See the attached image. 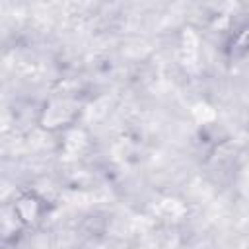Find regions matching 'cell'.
I'll return each mask as SVG.
<instances>
[{"mask_svg": "<svg viewBox=\"0 0 249 249\" xmlns=\"http://www.w3.org/2000/svg\"><path fill=\"white\" fill-rule=\"evenodd\" d=\"M80 113H82V109H80V103H78L76 97L54 95V97H49L41 105L37 123L43 130L58 132V130L70 128L78 121Z\"/></svg>", "mask_w": 249, "mask_h": 249, "instance_id": "cell-1", "label": "cell"}, {"mask_svg": "<svg viewBox=\"0 0 249 249\" xmlns=\"http://www.w3.org/2000/svg\"><path fill=\"white\" fill-rule=\"evenodd\" d=\"M12 214H14V220L21 226H35L45 214V200L33 191L21 193L14 200Z\"/></svg>", "mask_w": 249, "mask_h": 249, "instance_id": "cell-2", "label": "cell"}]
</instances>
